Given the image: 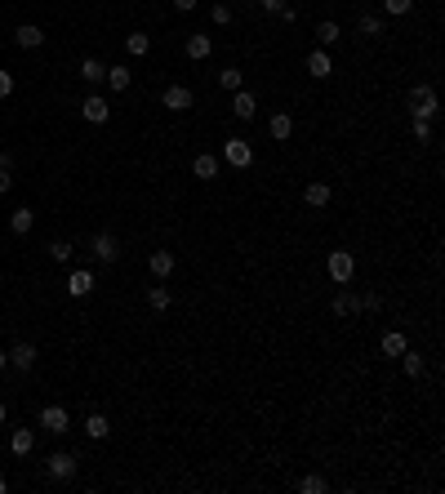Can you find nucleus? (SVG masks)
Instances as JSON below:
<instances>
[{
    "label": "nucleus",
    "mask_w": 445,
    "mask_h": 494,
    "mask_svg": "<svg viewBox=\"0 0 445 494\" xmlns=\"http://www.w3.org/2000/svg\"><path fill=\"white\" fill-rule=\"evenodd\" d=\"M330 281L334 285H352V276H356V259L347 254V249H330Z\"/></svg>",
    "instance_id": "f257e3e1"
},
{
    "label": "nucleus",
    "mask_w": 445,
    "mask_h": 494,
    "mask_svg": "<svg viewBox=\"0 0 445 494\" xmlns=\"http://www.w3.org/2000/svg\"><path fill=\"white\" fill-rule=\"evenodd\" d=\"M223 161L232 165V170H249V165H254V147H249L245 138H227L223 143Z\"/></svg>",
    "instance_id": "f03ea898"
},
{
    "label": "nucleus",
    "mask_w": 445,
    "mask_h": 494,
    "mask_svg": "<svg viewBox=\"0 0 445 494\" xmlns=\"http://www.w3.org/2000/svg\"><path fill=\"white\" fill-rule=\"evenodd\" d=\"M76 454H67V450H58V454H50V459H45V472H50L54 481H71L76 477Z\"/></svg>",
    "instance_id": "7ed1b4c3"
},
{
    "label": "nucleus",
    "mask_w": 445,
    "mask_h": 494,
    "mask_svg": "<svg viewBox=\"0 0 445 494\" xmlns=\"http://www.w3.org/2000/svg\"><path fill=\"white\" fill-rule=\"evenodd\" d=\"M41 428L54 432V437H63V432H71V414H67L63 405H45L41 409Z\"/></svg>",
    "instance_id": "20e7f679"
},
{
    "label": "nucleus",
    "mask_w": 445,
    "mask_h": 494,
    "mask_svg": "<svg viewBox=\"0 0 445 494\" xmlns=\"http://www.w3.org/2000/svg\"><path fill=\"white\" fill-rule=\"evenodd\" d=\"M89 254L99 259V263H116V259H120V240H116L112 232H99V236L89 240Z\"/></svg>",
    "instance_id": "39448f33"
},
{
    "label": "nucleus",
    "mask_w": 445,
    "mask_h": 494,
    "mask_svg": "<svg viewBox=\"0 0 445 494\" xmlns=\"http://www.w3.org/2000/svg\"><path fill=\"white\" fill-rule=\"evenodd\" d=\"M410 112L423 116V120H432V116H437V89H432V85H418V89L410 94Z\"/></svg>",
    "instance_id": "423d86ee"
},
{
    "label": "nucleus",
    "mask_w": 445,
    "mask_h": 494,
    "mask_svg": "<svg viewBox=\"0 0 445 494\" xmlns=\"http://www.w3.org/2000/svg\"><path fill=\"white\" fill-rule=\"evenodd\" d=\"M80 116H85V120H89V125H103V120H107V116H112V103H107V99H103V94H89V99H85V103H80Z\"/></svg>",
    "instance_id": "0eeeda50"
},
{
    "label": "nucleus",
    "mask_w": 445,
    "mask_h": 494,
    "mask_svg": "<svg viewBox=\"0 0 445 494\" xmlns=\"http://www.w3.org/2000/svg\"><path fill=\"white\" fill-rule=\"evenodd\" d=\"M161 103L170 107V112H187V107L196 103V94H191L187 85H165V94H161Z\"/></svg>",
    "instance_id": "6e6552de"
},
{
    "label": "nucleus",
    "mask_w": 445,
    "mask_h": 494,
    "mask_svg": "<svg viewBox=\"0 0 445 494\" xmlns=\"http://www.w3.org/2000/svg\"><path fill=\"white\" fill-rule=\"evenodd\" d=\"M232 116L236 120H254L258 116V99L249 89H232Z\"/></svg>",
    "instance_id": "1a4fd4ad"
},
{
    "label": "nucleus",
    "mask_w": 445,
    "mask_h": 494,
    "mask_svg": "<svg viewBox=\"0 0 445 494\" xmlns=\"http://www.w3.org/2000/svg\"><path fill=\"white\" fill-rule=\"evenodd\" d=\"M330 196H334V191H330V183H326V178H312V183L303 187V201L312 205V210H326V205H330Z\"/></svg>",
    "instance_id": "9d476101"
},
{
    "label": "nucleus",
    "mask_w": 445,
    "mask_h": 494,
    "mask_svg": "<svg viewBox=\"0 0 445 494\" xmlns=\"http://www.w3.org/2000/svg\"><path fill=\"white\" fill-rule=\"evenodd\" d=\"M147 268H152V276L156 281H165L174 268H178V259H174V249H152V259H147Z\"/></svg>",
    "instance_id": "9b49d317"
},
{
    "label": "nucleus",
    "mask_w": 445,
    "mask_h": 494,
    "mask_svg": "<svg viewBox=\"0 0 445 494\" xmlns=\"http://www.w3.org/2000/svg\"><path fill=\"white\" fill-rule=\"evenodd\" d=\"M183 50H187L191 63H205V58L214 54V41H210L205 31H196V36H187V45H183Z\"/></svg>",
    "instance_id": "f8f14e48"
},
{
    "label": "nucleus",
    "mask_w": 445,
    "mask_h": 494,
    "mask_svg": "<svg viewBox=\"0 0 445 494\" xmlns=\"http://www.w3.org/2000/svg\"><path fill=\"white\" fill-rule=\"evenodd\" d=\"M268 134H272L276 143H290V134H294V116H290V112H272Z\"/></svg>",
    "instance_id": "ddd939ff"
},
{
    "label": "nucleus",
    "mask_w": 445,
    "mask_h": 494,
    "mask_svg": "<svg viewBox=\"0 0 445 494\" xmlns=\"http://www.w3.org/2000/svg\"><path fill=\"white\" fill-rule=\"evenodd\" d=\"M89 290H94V272H89V268H76V272L67 276V294H71V298H85Z\"/></svg>",
    "instance_id": "4468645a"
},
{
    "label": "nucleus",
    "mask_w": 445,
    "mask_h": 494,
    "mask_svg": "<svg viewBox=\"0 0 445 494\" xmlns=\"http://www.w3.org/2000/svg\"><path fill=\"white\" fill-rule=\"evenodd\" d=\"M14 41H18V50H41V45H45V31L36 27V22H22V27L14 31Z\"/></svg>",
    "instance_id": "2eb2a0df"
},
{
    "label": "nucleus",
    "mask_w": 445,
    "mask_h": 494,
    "mask_svg": "<svg viewBox=\"0 0 445 494\" xmlns=\"http://www.w3.org/2000/svg\"><path fill=\"white\" fill-rule=\"evenodd\" d=\"M9 450H14L18 459H27V454L36 450V432H31V428H14V437H9Z\"/></svg>",
    "instance_id": "dca6fc26"
},
{
    "label": "nucleus",
    "mask_w": 445,
    "mask_h": 494,
    "mask_svg": "<svg viewBox=\"0 0 445 494\" xmlns=\"http://www.w3.org/2000/svg\"><path fill=\"white\" fill-rule=\"evenodd\" d=\"M356 312H360V298L343 285V290L334 294V317H356Z\"/></svg>",
    "instance_id": "f3484780"
},
{
    "label": "nucleus",
    "mask_w": 445,
    "mask_h": 494,
    "mask_svg": "<svg viewBox=\"0 0 445 494\" xmlns=\"http://www.w3.org/2000/svg\"><path fill=\"white\" fill-rule=\"evenodd\" d=\"M343 41V31H339V22L326 18V22H316V45L321 50H330V45H339Z\"/></svg>",
    "instance_id": "a211bd4d"
},
{
    "label": "nucleus",
    "mask_w": 445,
    "mask_h": 494,
    "mask_svg": "<svg viewBox=\"0 0 445 494\" xmlns=\"http://www.w3.org/2000/svg\"><path fill=\"white\" fill-rule=\"evenodd\" d=\"M80 80H85V85H103V80H107V63L85 58V63H80Z\"/></svg>",
    "instance_id": "6ab92c4d"
},
{
    "label": "nucleus",
    "mask_w": 445,
    "mask_h": 494,
    "mask_svg": "<svg viewBox=\"0 0 445 494\" xmlns=\"http://www.w3.org/2000/svg\"><path fill=\"white\" fill-rule=\"evenodd\" d=\"M307 71H312V76H316V80H326L330 71H334L330 54H326V50H312V54H307Z\"/></svg>",
    "instance_id": "aec40b11"
},
{
    "label": "nucleus",
    "mask_w": 445,
    "mask_h": 494,
    "mask_svg": "<svg viewBox=\"0 0 445 494\" xmlns=\"http://www.w3.org/2000/svg\"><path fill=\"white\" fill-rule=\"evenodd\" d=\"M85 437H89V441H107V437H112L107 414H89V419H85Z\"/></svg>",
    "instance_id": "412c9836"
},
{
    "label": "nucleus",
    "mask_w": 445,
    "mask_h": 494,
    "mask_svg": "<svg viewBox=\"0 0 445 494\" xmlns=\"http://www.w3.org/2000/svg\"><path fill=\"white\" fill-rule=\"evenodd\" d=\"M31 227H36V214L27 210V205H22V210H14V214H9V232H18V236H27V232H31Z\"/></svg>",
    "instance_id": "4be33fe9"
},
{
    "label": "nucleus",
    "mask_w": 445,
    "mask_h": 494,
    "mask_svg": "<svg viewBox=\"0 0 445 494\" xmlns=\"http://www.w3.org/2000/svg\"><path fill=\"white\" fill-rule=\"evenodd\" d=\"M125 54H129V58H147V54H152V36H143V31L125 36Z\"/></svg>",
    "instance_id": "5701e85b"
},
{
    "label": "nucleus",
    "mask_w": 445,
    "mask_h": 494,
    "mask_svg": "<svg viewBox=\"0 0 445 494\" xmlns=\"http://www.w3.org/2000/svg\"><path fill=\"white\" fill-rule=\"evenodd\" d=\"M9 365H14V370H31L36 365V347L31 343H18L14 352H9Z\"/></svg>",
    "instance_id": "b1692460"
},
{
    "label": "nucleus",
    "mask_w": 445,
    "mask_h": 494,
    "mask_svg": "<svg viewBox=\"0 0 445 494\" xmlns=\"http://www.w3.org/2000/svg\"><path fill=\"white\" fill-rule=\"evenodd\" d=\"M107 85H112V89H129V85H134V71H129L125 63L107 67Z\"/></svg>",
    "instance_id": "393cba45"
},
{
    "label": "nucleus",
    "mask_w": 445,
    "mask_h": 494,
    "mask_svg": "<svg viewBox=\"0 0 445 494\" xmlns=\"http://www.w3.org/2000/svg\"><path fill=\"white\" fill-rule=\"evenodd\" d=\"M191 174H196V178H214V174H219V156L200 152L196 161H191Z\"/></svg>",
    "instance_id": "a878e982"
},
{
    "label": "nucleus",
    "mask_w": 445,
    "mask_h": 494,
    "mask_svg": "<svg viewBox=\"0 0 445 494\" xmlns=\"http://www.w3.org/2000/svg\"><path fill=\"white\" fill-rule=\"evenodd\" d=\"M401 370H405V375H410V379H423L428 361L418 356V352H410V347H405V352H401Z\"/></svg>",
    "instance_id": "bb28decb"
},
{
    "label": "nucleus",
    "mask_w": 445,
    "mask_h": 494,
    "mask_svg": "<svg viewBox=\"0 0 445 494\" xmlns=\"http://www.w3.org/2000/svg\"><path fill=\"white\" fill-rule=\"evenodd\" d=\"M170 303H174V294L165 290V285H152V290H147V307L152 312H170Z\"/></svg>",
    "instance_id": "cd10ccee"
},
{
    "label": "nucleus",
    "mask_w": 445,
    "mask_h": 494,
    "mask_svg": "<svg viewBox=\"0 0 445 494\" xmlns=\"http://www.w3.org/2000/svg\"><path fill=\"white\" fill-rule=\"evenodd\" d=\"M356 31L370 36V41H379V36H383V18H379V14H360V18H356Z\"/></svg>",
    "instance_id": "c85d7f7f"
},
{
    "label": "nucleus",
    "mask_w": 445,
    "mask_h": 494,
    "mask_svg": "<svg viewBox=\"0 0 445 494\" xmlns=\"http://www.w3.org/2000/svg\"><path fill=\"white\" fill-rule=\"evenodd\" d=\"M298 490H303V494H326L330 481L321 477V472H307V477H298Z\"/></svg>",
    "instance_id": "c756f323"
},
{
    "label": "nucleus",
    "mask_w": 445,
    "mask_h": 494,
    "mask_svg": "<svg viewBox=\"0 0 445 494\" xmlns=\"http://www.w3.org/2000/svg\"><path fill=\"white\" fill-rule=\"evenodd\" d=\"M405 347H410V343H405V334H396V330L383 334V356H401Z\"/></svg>",
    "instance_id": "7c9ffc66"
},
{
    "label": "nucleus",
    "mask_w": 445,
    "mask_h": 494,
    "mask_svg": "<svg viewBox=\"0 0 445 494\" xmlns=\"http://www.w3.org/2000/svg\"><path fill=\"white\" fill-rule=\"evenodd\" d=\"M71 254H76V245H71V240H50V259H54V263H71Z\"/></svg>",
    "instance_id": "2f4dec72"
},
{
    "label": "nucleus",
    "mask_w": 445,
    "mask_h": 494,
    "mask_svg": "<svg viewBox=\"0 0 445 494\" xmlns=\"http://www.w3.org/2000/svg\"><path fill=\"white\" fill-rule=\"evenodd\" d=\"M210 18L219 22V27H232V18H236V14H232V5H223V0H219V5H210Z\"/></svg>",
    "instance_id": "473e14b6"
},
{
    "label": "nucleus",
    "mask_w": 445,
    "mask_h": 494,
    "mask_svg": "<svg viewBox=\"0 0 445 494\" xmlns=\"http://www.w3.org/2000/svg\"><path fill=\"white\" fill-rule=\"evenodd\" d=\"M410 9H414V0H383V14H392V18L410 14Z\"/></svg>",
    "instance_id": "72a5a7b5"
},
{
    "label": "nucleus",
    "mask_w": 445,
    "mask_h": 494,
    "mask_svg": "<svg viewBox=\"0 0 445 494\" xmlns=\"http://www.w3.org/2000/svg\"><path fill=\"white\" fill-rule=\"evenodd\" d=\"M219 85L223 89H240V67H223L219 71Z\"/></svg>",
    "instance_id": "f704fd0d"
},
{
    "label": "nucleus",
    "mask_w": 445,
    "mask_h": 494,
    "mask_svg": "<svg viewBox=\"0 0 445 494\" xmlns=\"http://www.w3.org/2000/svg\"><path fill=\"white\" fill-rule=\"evenodd\" d=\"M410 129H414V138H418V143H428V138H432V125H428L423 116H414V125H410Z\"/></svg>",
    "instance_id": "c9c22d12"
},
{
    "label": "nucleus",
    "mask_w": 445,
    "mask_h": 494,
    "mask_svg": "<svg viewBox=\"0 0 445 494\" xmlns=\"http://www.w3.org/2000/svg\"><path fill=\"white\" fill-rule=\"evenodd\" d=\"M285 5H290V0H258V9H263V14H281Z\"/></svg>",
    "instance_id": "e433bc0d"
},
{
    "label": "nucleus",
    "mask_w": 445,
    "mask_h": 494,
    "mask_svg": "<svg viewBox=\"0 0 445 494\" xmlns=\"http://www.w3.org/2000/svg\"><path fill=\"white\" fill-rule=\"evenodd\" d=\"M379 307H383L379 294H365V298H360V312H379Z\"/></svg>",
    "instance_id": "4c0bfd02"
},
{
    "label": "nucleus",
    "mask_w": 445,
    "mask_h": 494,
    "mask_svg": "<svg viewBox=\"0 0 445 494\" xmlns=\"http://www.w3.org/2000/svg\"><path fill=\"white\" fill-rule=\"evenodd\" d=\"M9 94H14V76H9V71H0V99H9Z\"/></svg>",
    "instance_id": "58836bf2"
},
{
    "label": "nucleus",
    "mask_w": 445,
    "mask_h": 494,
    "mask_svg": "<svg viewBox=\"0 0 445 494\" xmlns=\"http://www.w3.org/2000/svg\"><path fill=\"white\" fill-rule=\"evenodd\" d=\"M196 5H200V0H174V9H178V14H191Z\"/></svg>",
    "instance_id": "ea45409f"
},
{
    "label": "nucleus",
    "mask_w": 445,
    "mask_h": 494,
    "mask_svg": "<svg viewBox=\"0 0 445 494\" xmlns=\"http://www.w3.org/2000/svg\"><path fill=\"white\" fill-rule=\"evenodd\" d=\"M14 187V178H9V170H0V191H9Z\"/></svg>",
    "instance_id": "a19ab883"
},
{
    "label": "nucleus",
    "mask_w": 445,
    "mask_h": 494,
    "mask_svg": "<svg viewBox=\"0 0 445 494\" xmlns=\"http://www.w3.org/2000/svg\"><path fill=\"white\" fill-rule=\"evenodd\" d=\"M9 165H14V156H9V152H0V170H9Z\"/></svg>",
    "instance_id": "79ce46f5"
},
{
    "label": "nucleus",
    "mask_w": 445,
    "mask_h": 494,
    "mask_svg": "<svg viewBox=\"0 0 445 494\" xmlns=\"http://www.w3.org/2000/svg\"><path fill=\"white\" fill-rule=\"evenodd\" d=\"M9 365V352H0V370H5Z\"/></svg>",
    "instance_id": "37998d69"
},
{
    "label": "nucleus",
    "mask_w": 445,
    "mask_h": 494,
    "mask_svg": "<svg viewBox=\"0 0 445 494\" xmlns=\"http://www.w3.org/2000/svg\"><path fill=\"white\" fill-rule=\"evenodd\" d=\"M5 419H9V409H5V405H0V423H5Z\"/></svg>",
    "instance_id": "c03bdc74"
},
{
    "label": "nucleus",
    "mask_w": 445,
    "mask_h": 494,
    "mask_svg": "<svg viewBox=\"0 0 445 494\" xmlns=\"http://www.w3.org/2000/svg\"><path fill=\"white\" fill-rule=\"evenodd\" d=\"M5 490H9V481H5V477H0V494H5Z\"/></svg>",
    "instance_id": "a18cd8bd"
}]
</instances>
